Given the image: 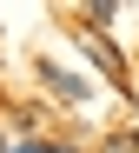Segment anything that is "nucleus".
Returning <instances> with one entry per match:
<instances>
[{
	"label": "nucleus",
	"mask_w": 139,
	"mask_h": 153,
	"mask_svg": "<svg viewBox=\"0 0 139 153\" xmlns=\"http://www.w3.org/2000/svg\"><path fill=\"white\" fill-rule=\"evenodd\" d=\"M86 53H93V60H99L106 73H113V87H126V60L113 53V40H99V33H86Z\"/></svg>",
	"instance_id": "nucleus-1"
},
{
	"label": "nucleus",
	"mask_w": 139,
	"mask_h": 153,
	"mask_svg": "<svg viewBox=\"0 0 139 153\" xmlns=\"http://www.w3.org/2000/svg\"><path fill=\"white\" fill-rule=\"evenodd\" d=\"M20 153H66V146H46V140H26Z\"/></svg>",
	"instance_id": "nucleus-2"
},
{
	"label": "nucleus",
	"mask_w": 139,
	"mask_h": 153,
	"mask_svg": "<svg viewBox=\"0 0 139 153\" xmlns=\"http://www.w3.org/2000/svg\"><path fill=\"white\" fill-rule=\"evenodd\" d=\"M106 153H139V140H113V146H106Z\"/></svg>",
	"instance_id": "nucleus-3"
}]
</instances>
